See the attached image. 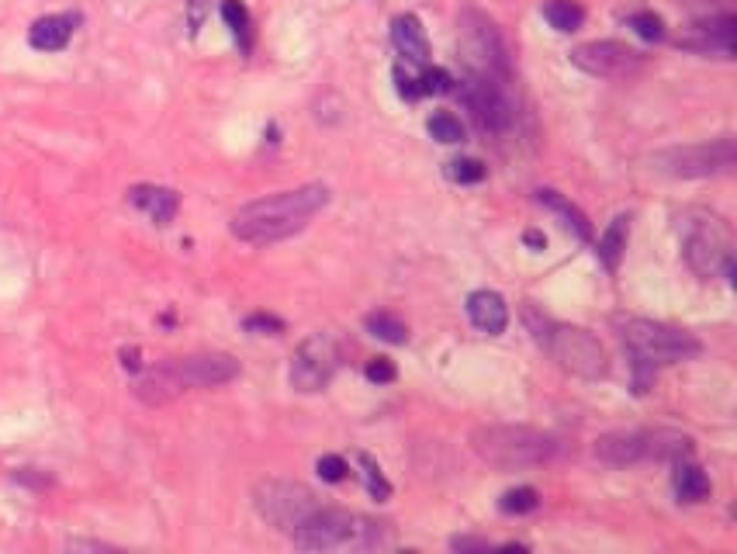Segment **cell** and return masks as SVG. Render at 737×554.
<instances>
[{"label": "cell", "mask_w": 737, "mask_h": 554, "mask_svg": "<svg viewBox=\"0 0 737 554\" xmlns=\"http://www.w3.org/2000/svg\"><path fill=\"white\" fill-rule=\"evenodd\" d=\"M326 205H329L326 184H302V187H291V191H277V194H267V198L243 205L232 215L229 229L239 243L270 246V243H281V239L295 236V232H302Z\"/></svg>", "instance_id": "1"}, {"label": "cell", "mask_w": 737, "mask_h": 554, "mask_svg": "<svg viewBox=\"0 0 737 554\" xmlns=\"http://www.w3.org/2000/svg\"><path fill=\"white\" fill-rule=\"evenodd\" d=\"M679 239L682 257L699 277H727L734 281V232L727 219L703 208H686L679 215Z\"/></svg>", "instance_id": "4"}, {"label": "cell", "mask_w": 737, "mask_h": 554, "mask_svg": "<svg viewBox=\"0 0 737 554\" xmlns=\"http://www.w3.org/2000/svg\"><path fill=\"white\" fill-rule=\"evenodd\" d=\"M540 506V496L537 489H530V485H520V489H509L506 496L499 499V509L509 516H523V513H533V509Z\"/></svg>", "instance_id": "30"}, {"label": "cell", "mask_w": 737, "mask_h": 554, "mask_svg": "<svg viewBox=\"0 0 737 554\" xmlns=\"http://www.w3.org/2000/svg\"><path fill=\"white\" fill-rule=\"evenodd\" d=\"M627 239H630V215H616V219L609 222V229L599 236V246H596V257L606 271H616V267H620Z\"/></svg>", "instance_id": "23"}, {"label": "cell", "mask_w": 737, "mask_h": 554, "mask_svg": "<svg viewBox=\"0 0 737 554\" xmlns=\"http://www.w3.org/2000/svg\"><path fill=\"white\" fill-rule=\"evenodd\" d=\"M391 77H395V91L398 97H405V101H416V97H423V91H419V77H412L409 70H405L402 63L391 70Z\"/></svg>", "instance_id": "36"}, {"label": "cell", "mask_w": 737, "mask_h": 554, "mask_svg": "<svg viewBox=\"0 0 737 554\" xmlns=\"http://www.w3.org/2000/svg\"><path fill=\"white\" fill-rule=\"evenodd\" d=\"M523 239H526V243H530V246H537V250H544V246H547V236H544V232H537V229H530Z\"/></svg>", "instance_id": "41"}, {"label": "cell", "mask_w": 737, "mask_h": 554, "mask_svg": "<svg viewBox=\"0 0 737 554\" xmlns=\"http://www.w3.org/2000/svg\"><path fill=\"white\" fill-rule=\"evenodd\" d=\"M222 21L229 25L232 39L239 42V49L250 52L253 49V18L246 11L243 0H222Z\"/></svg>", "instance_id": "25"}, {"label": "cell", "mask_w": 737, "mask_h": 554, "mask_svg": "<svg viewBox=\"0 0 737 554\" xmlns=\"http://www.w3.org/2000/svg\"><path fill=\"white\" fill-rule=\"evenodd\" d=\"M243 329H246V333H257V336H277V333H284V319L267 316V312H257V316L243 319Z\"/></svg>", "instance_id": "35"}, {"label": "cell", "mask_w": 737, "mask_h": 554, "mask_svg": "<svg viewBox=\"0 0 737 554\" xmlns=\"http://www.w3.org/2000/svg\"><path fill=\"white\" fill-rule=\"evenodd\" d=\"M353 461L360 464V475H364V485H367V492H371L374 499H378V503H385V499L391 496V482L385 475H381V468H378V461L371 458V454H353Z\"/></svg>", "instance_id": "27"}, {"label": "cell", "mask_w": 737, "mask_h": 554, "mask_svg": "<svg viewBox=\"0 0 737 554\" xmlns=\"http://www.w3.org/2000/svg\"><path fill=\"white\" fill-rule=\"evenodd\" d=\"M419 91L423 94H450L454 91V77L443 66H423L419 73Z\"/></svg>", "instance_id": "32"}, {"label": "cell", "mask_w": 737, "mask_h": 554, "mask_svg": "<svg viewBox=\"0 0 737 554\" xmlns=\"http://www.w3.org/2000/svg\"><path fill=\"white\" fill-rule=\"evenodd\" d=\"M239 378V361L232 354H191L174 357L167 364L142 371L132 392L139 395L146 406H167L177 395L191 392V388H222Z\"/></svg>", "instance_id": "2"}, {"label": "cell", "mask_w": 737, "mask_h": 554, "mask_svg": "<svg viewBox=\"0 0 737 554\" xmlns=\"http://www.w3.org/2000/svg\"><path fill=\"white\" fill-rule=\"evenodd\" d=\"M627 25L634 28L644 42H661V39H665V21H661L654 11H634L627 18Z\"/></svg>", "instance_id": "31"}, {"label": "cell", "mask_w": 737, "mask_h": 554, "mask_svg": "<svg viewBox=\"0 0 737 554\" xmlns=\"http://www.w3.org/2000/svg\"><path fill=\"white\" fill-rule=\"evenodd\" d=\"M651 163L658 174H668V177H717V174L734 170L737 146H734V139L696 142V146H679V149H665V153H654Z\"/></svg>", "instance_id": "10"}, {"label": "cell", "mask_w": 737, "mask_h": 554, "mask_svg": "<svg viewBox=\"0 0 737 554\" xmlns=\"http://www.w3.org/2000/svg\"><path fill=\"white\" fill-rule=\"evenodd\" d=\"M461 94L464 108L471 111L475 125L485 136H506L516 125V108L506 94V80H492V77H471L464 80L461 87H454Z\"/></svg>", "instance_id": "11"}, {"label": "cell", "mask_w": 737, "mask_h": 554, "mask_svg": "<svg viewBox=\"0 0 737 554\" xmlns=\"http://www.w3.org/2000/svg\"><path fill=\"white\" fill-rule=\"evenodd\" d=\"M450 548L454 551H488L492 544L481 541V537H450Z\"/></svg>", "instance_id": "39"}, {"label": "cell", "mask_w": 737, "mask_h": 554, "mask_svg": "<svg viewBox=\"0 0 737 554\" xmlns=\"http://www.w3.org/2000/svg\"><path fill=\"white\" fill-rule=\"evenodd\" d=\"M122 368L125 371H139L142 364H139V347H125L122 350Z\"/></svg>", "instance_id": "40"}, {"label": "cell", "mask_w": 737, "mask_h": 554, "mask_svg": "<svg viewBox=\"0 0 737 554\" xmlns=\"http://www.w3.org/2000/svg\"><path fill=\"white\" fill-rule=\"evenodd\" d=\"M315 471H319L322 482H347L350 478V464L340 458V454H322L319 461H315Z\"/></svg>", "instance_id": "33"}, {"label": "cell", "mask_w": 737, "mask_h": 554, "mask_svg": "<svg viewBox=\"0 0 737 554\" xmlns=\"http://www.w3.org/2000/svg\"><path fill=\"white\" fill-rule=\"evenodd\" d=\"M129 201L139 212H146L153 219V226H170L180 212V194L174 187L160 184H135L129 187Z\"/></svg>", "instance_id": "17"}, {"label": "cell", "mask_w": 737, "mask_h": 554, "mask_svg": "<svg viewBox=\"0 0 737 554\" xmlns=\"http://www.w3.org/2000/svg\"><path fill=\"white\" fill-rule=\"evenodd\" d=\"M319 506V496L291 478H263L253 485V509L281 534H295Z\"/></svg>", "instance_id": "9"}, {"label": "cell", "mask_w": 737, "mask_h": 554, "mask_svg": "<svg viewBox=\"0 0 737 554\" xmlns=\"http://www.w3.org/2000/svg\"><path fill=\"white\" fill-rule=\"evenodd\" d=\"M571 63L582 73H589V77L627 80L644 70V52H637L634 46L616 42V39H596V42H582V46L571 49Z\"/></svg>", "instance_id": "13"}, {"label": "cell", "mask_w": 737, "mask_h": 554, "mask_svg": "<svg viewBox=\"0 0 737 554\" xmlns=\"http://www.w3.org/2000/svg\"><path fill=\"white\" fill-rule=\"evenodd\" d=\"M734 14H713L710 21L696 25L693 35L679 39L675 46L699 52V56H720V59H734Z\"/></svg>", "instance_id": "14"}, {"label": "cell", "mask_w": 737, "mask_h": 554, "mask_svg": "<svg viewBox=\"0 0 737 554\" xmlns=\"http://www.w3.org/2000/svg\"><path fill=\"white\" fill-rule=\"evenodd\" d=\"M66 551H115L111 544L104 541H87V537H70L66 541Z\"/></svg>", "instance_id": "38"}, {"label": "cell", "mask_w": 737, "mask_h": 554, "mask_svg": "<svg viewBox=\"0 0 737 554\" xmlns=\"http://www.w3.org/2000/svg\"><path fill=\"white\" fill-rule=\"evenodd\" d=\"M488 174V167L481 160H475V156H457V160L447 163V177L454 184H481Z\"/></svg>", "instance_id": "29"}, {"label": "cell", "mask_w": 737, "mask_h": 554, "mask_svg": "<svg viewBox=\"0 0 737 554\" xmlns=\"http://www.w3.org/2000/svg\"><path fill=\"white\" fill-rule=\"evenodd\" d=\"M80 21H84V14H77V11L45 14V18H39L32 28H28V46L39 49V52L66 49V46H70V39H73V32L80 28Z\"/></svg>", "instance_id": "16"}, {"label": "cell", "mask_w": 737, "mask_h": 554, "mask_svg": "<svg viewBox=\"0 0 737 554\" xmlns=\"http://www.w3.org/2000/svg\"><path fill=\"white\" fill-rule=\"evenodd\" d=\"M537 201L547 208V212H554V215H558V219H561V226L568 229L575 239H589V236H592L589 219H585V215L578 212V208L571 205V201L564 198V194L551 191V187H540V191H537Z\"/></svg>", "instance_id": "22"}, {"label": "cell", "mask_w": 737, "mask_h": 554, "mask_svg": "<svg viewBox=\"0 0 737 554\" xmlns=\"http://www.w3.org/2000/svg\"><path fill=\"white\" fill-rule=\"evenodd\" d=\"M596 458L613 464V468H627V464L648 461L644 458V430H616L596 440Z\"/></svg>", "instance_id": "19"}, {"label": "cell", "mask_w": 737, "mask_h": 554, "mask_svg": "<svg viewBox=\"0 0 737 554\" xmlns=\"http://www.w3.org/2000/svg\"><path fill=\"white\" fill-rule=\"evenodd\" d=\"M208 11H212V0H187V28H191V35L201 32Z\"/></svg>", "instance_id": "37"}, {"label": "cell", "mask_w": 737, "mask_h": 554, "mask_svg": "<svg viewBox=\"0 0 737 554\" xmlns=\"http://www.w3.org/2000/svg\"><path fill=\"white\" fill-rule=\"evenodd\" d=\"M672 464H675L672 485H675L679 503H706V499H710V475L689 458H679Z\"/></svg>", "instance_id": "21"}, {"label": "cell", "mask_w": 737, "mask_h": 554, "mask_svg": "<svg viewBox=\"0 0 737 554\" xmlns=\"http://www.w3.org/2000/svg\"><path fill=\"white\" fill-rule=\"evenodd\" d=\"M620 340L627 343V350L634 354L637 364L648 368H661V364H682L703 354V343L686 329H675L654 319H637V316H616L613 319Z\"/></svg>", "instance_id": "7"}, {"label": "cell", "mask_w": 737, "mask_h": 554, "mask_svg": "<svg viewBox=\"0 0 737 554\" xmlns=\"http://www.w3.org/2000/svg\"><path fill=\"white\" fill-rule=\"evenodd\" d=\"M468 319H471V326L481 329V333H488V336L506 333V326H509L506 298H502L499 291H488V288L471 291L468 295Z\"/></svg>", "instance_id": "18"}, {"label": "cell", "mask_w": 737, "mask_h": 554, "mask_svg": "<svg viewBox=\"0 0 737 554\" xmlns=\"http://www.w3.org/2000/svg\"><path fill=\"white\" fill-rule=\"evenodd\" d=\"M540 11H544L547 25H551L554 32H561V35H571V32H578V28L585 25V7L578 4V0H547Z\"/></svg>", "instance_id": "24"}, {"label": "cell", "mask_w": 737, "mask_h": 554, "mask_svg": "<svg viewBox=\"0 0 737 554\" xmlns=\"http://www.w3.org/2000/svg\"><path fill=\"white\" fill-rule=\"evenodd\" d=\"M364 329L371 336H378V340L395 343V347L409 340V326H405L395 312H371V316H364Z\"/></svg>", "instance_id": "26"}, {"label": "cell", "mask_w": 737, "mask_h": 554, "mask_svg": "<svg viewBox=\"0 0 737 554\" xmlns=\"http://www.w3.org/2000/svg\"><path fill=\"white\" fill-rule=\"evenodd\" d=\"M644 451H648V461H679V458H693L696 440L682 430L654 426V430H644Z\"/></svg>", "instance_id": "20"}, {"label": "cell", "mask_w": 737, "mask_h": 554, "mask_svg": "<svg viewBox=\"0 0 737 554\" xmlns=\"http://www.w3.org/2000/svg\"><path fill=\"white\" fill-rule=\"evenodd\" d=\"M288 537L302 551H381L391 544V527L353 509L319 506Z\"/></svg>", "instance_id": "3"}, {"label": "cell", "mask_w": 737, "mask_h": 554, "mask_svg": "<svg viewBox=\"0 0 737 554\" xmlns=\"http://www.w3.org/2000/svg\"><path fill=\"white\" fill-rule=\"evenodd\" d=\"M364 374H367V381H374V385H391V381L398 378V368H395L391 357H371Z\"/></svg>", "instance_id": "34"}, {"label": "cell", "mask_w": 737, "mask_h": 554, "mask_svg": "<svg viewBox=\"0 0 737 554\" xmlns=\"http://www.w3.org/2000/svg\"><path fill=\"white\" fill-rule=\"evenodd\" d=\"M471 451L492 468L520 471L551 461L558 454V440L533 426H478L471 433Z\"/></svg>", "instance_id": "6"}, {"label": "cell", "mask_w": 737, "mask_h": 554, "mask_svg": "<svg viewBox=\"0 0 737 554\" xmlns=\"http://www.w3.org/2000/svg\"><path fill=\"white\" fill-rule=\"evenodd\" d=\"M457 52L471 77L509 80V56L499 28L478 11H464L457 21Z\"/></svg>", "instance_id": "8"}, {"label": "cell", "mask_w": 737, "mask_h": 554, "mask_svg": "<svg viewBox=\"0 0 737 554\" xmlns=\"http://www.w3.org/2000/svg\"><path fill=\"white\" fill-rule=\"evenodd\" d=\"M391 46L409 66H430V42H426V28L416 14H395L391 18Z\"/></svg>", "instance_id": "15"}, {"label": "cell", "mask_w": 737, "mask_h": 554, "mask_svg": "<svg viewBox=\"0 0 737 554\" xmlns=\"http://www.w3.org/2000/svg\"><path fill=\"white\" fill-rule=\"evenodd\" d=\"M523 319H526V326H530L533 340H537L564 371L578 374V378H606V371H609L606 350L589 329L554 323V319L540 316L530 305L523 309Z\"/></svg>", "instance_id": "5"}, {"label": "cell", "mask_w": 737, "mask_h": 554, "mask_svg": "<svg viewBox=\"0 0 737 554\" xmlns=\"http://www.w3.org/2000/svg\"><path fill=\"white\" fill-rule=\"evenodd\" d=\"M426 129H430V136L436 142H443V146H457V142H464V125L457 115H450V111H436V115L426 122Z\"/></svg>", "instance_id": "28"}, {"label": "cell", "mask_w": 737, "mask_h": 554, "mask_svg": "<svg viewBox=\"0 0 737 554\" xmlns=\"http://www.w3.org/2000/svg\"><path fill=\"white\" fill-rule=\"evenodd\" d=\"M340 364H343L340 340H336L333 333H312L302 347L295 350V357H291L288 381H291L295 392L315 395L333 381V374L340 371Z\"/></svg>", "instance_id": "12"}]
</instances>
